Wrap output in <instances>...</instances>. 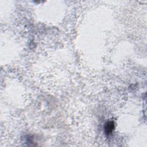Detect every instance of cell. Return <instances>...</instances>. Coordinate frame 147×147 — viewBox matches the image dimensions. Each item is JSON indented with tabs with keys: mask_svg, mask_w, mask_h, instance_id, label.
<instances>
[{
	"mask_svg": "<svg viewBox=\"0 0 147 147\" xmlns=\"http://www.w3.org/2000/svg\"><path fill=\"white\" fill-rule=\"evenodd\" d=\"M114 123L113 121L107 122L105 126V132L107 135L110 134L114 129Z\"/></svg>",
	"mask_w": 147,
	"mask_h": 147,
	"instance_id": "obj_1",
	"label": "cell"
}]
</instances>
